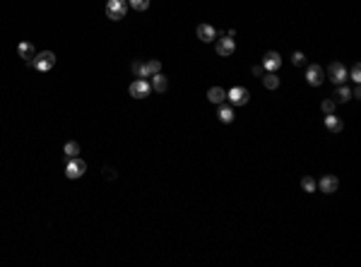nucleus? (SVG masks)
<instances>
[{
	"label": "nucleus",
	"mask_w": 361,
	"mask_h": 267,
	"mask_svg": "<svg viewBox=\"0 0 361 267\" xmlns=\"http://www.w3.org/2000/svg\"><path fill=\"white\" fill-rule=\"evenodd\" d=\"M32 65H34L39 73H48V70H53V68H56V53H53V51H41L39 56L32 60Z\"/></svg>",
	"instance_id": "f03ea898"
},
{
	"label": "nucleus",
	"mask_w": 361,
	"mask_h": 267,
	"mask_svg": "<svg viewBox=\"0 0 361 267\" xmlns=\"http://www.w3.org/2000/svg\"><path fill=\"white\" fill-rule=\"evenodd\" d=\"M63 154H65V159H75V156H80V145L73 140V142H68L65 147H63Z\"/></svg>",
	"instance_id": "6ab92c4d"
},
{
	"label": "nucleus",
	"mask_w": 361,
	"mask_h": 267,
	"mask_svg": "<svg viewBox=\"0 0 361 267\" xmlns=\"http://www.w3.org/2000/svg\"><path fill=\"white\" fill-rule=\"evenodd\" d=\"M325 77L332 82V84H344L347 82V68L342 65V63H330L327 65V73H325Z\"/></svg>",
	"instance_id": "39448f33"
},
{
	"label": "nucleus",
	"mask_w": 361,
	"mask_h": 267,
	"mask_svg": "<svg viewBox=\"0 0 361 267\" xmlns=\"http://www.w3.org/2000/svg\"><path fill=\"white\" fill-rule=\"evenodd\" d=\"M301 188H304V192H313L316 191V181L311 176H304L301 178Z\"/></svg>",
	"instance_id": "4be33fe9"
},
{
	"label": "nucleus",
	"mask_w": 361,
	"mask_h": 267,
	"mask_svg": "<svg viewBox=\"0 0 361 267\" xmlns=\"http://www.w3.org/2000/svg\"><path fill=\"white\" fill-rule=\"evenodd\" d=\"M87 173V164H84V159L80 156H75V159H68V166H65V176L70 178V181H77Z\"/></svg>",
	"instance_id": "20e7f679"
},
{
	"label": "nucleus",
	"mask_w": 361,
	"mask_h": 267,
	"mask_svg": "<svg viewBox=\"0 0 361 267\" xmlns=\"http://www.w3.org/2000/svg\"><path fill=\"white\" fill-rule=\"evenodd\" d=\"M150 84H152V89H154V92H166V89H169V79H166V77L161 75V73H157V75H152L150 77Z\"/></svg>",
	"instance_id": "2eb2a0df"
},
{
	"label": "nucleus",
	"mask_w": 361,
	"mask_h": 267,
	"mask_svg": "<svg viewBox=\"0 0 361 267\" xmlns=\"http://www.w3.org/2000/svg\"><path fill=\"white\" fill-rule=\"evenodd\" d=\"M219 120L222 123H231L234 120V106H219Z\"/></svg>",
	"instance_id": "aec40b11"
},
{
	"label": "nucleus",
	"mask_w": 361,
	"mask_h": 267,
	"mask_svg": "<svg viewBox=\"0 0 361 267\" xmlns=\"http://www.w3.org/2000/svg\"><path fill=\"white\" fill-rule=\"evenodd\" d=\"M128 92H130V96H135V99H147V96L152 94V84H150L147 77H137V79L128 87Z\"/></svg>",
	"instance_id": "f257e3e1"
},
{
	"label": "nucleus",
	"mask_w": 361,
	"mask_h": 267,
	"mask_svg": "<svg viewBox=\"0 0 361 267\" xmlns=\"http://www.w3.org/2000/svg\"><path fill=\"white\" fill-rule=\"evenodd\" d=\"M227 99H229L231 106H246L248 99H250V92H248L246 87H231V89L227 92Z\"/></svg>",
	"instance_id": "423d86ee"
},
{
	"label": "nucleus",
	"mask_w": 361,
	"mask_h": 267,
	"mask_svg": "<svg viewBox=\"0 0 361 267\" xmlns=\"http://www.w3.org/2000/svg\"><path fill=\"white\" fill-rule=\"evenodd\" d=\"M130 70H133L135 77H145V63H142V60H135V63L130 65Z\"/></svg>",
	"instance_id": "5701e85b"
},
{
	"label": "nucleus",
	"mask_w": 361,
	"mask_h": 267,
	"mask_svg": "<svg viewBox=\"0 0 361 267\" xmlns=\"http://www.w3.org/2000/svg\"><path fill=\"white\" fill-rule=\"evenodd\" d=\"M321 109H323V114H325V115L335 114V101H332V99H325V101L321 104Z\"/></svg>",
	"instance_id": "393cba45"
},
{
	"label": "nucleus",
	"mask_w": 361,
	"mask_h": 267,
	"mask_svg": "<svg viewBox=\"0 0 361 267\" xmlns=\"http://www.w3.org/2000/svg\"><path fill=\"white\" fill-rule=\"evenodd\" d=\"M352 99V89L347 84H337V92H335V104H347Z\"/></svg>",
	"instance_id": "dca6fc26"
},
{
	"label": "nucleus",
	"mask_w": 361,
	"mask_h": 267,
	"mask_svg": "<svg viewBox=\"0 0 361 267\" xmlns=\"http://www.w3.org/2000/svg\"><path fill=\"white\" fill-rule=\"evenodd\" d=\"M352 79L359 84L361 82V68H359V63H354V68H352Z\"/></svg>",
	"instance_id": "a878e982"
},
{
	"label": "nucleus",
	"mask_w": 361,
	"mask_h": 267,
	"mask_svg": "<svg viewBox=\"0 0 361 267\" xmlns=\"http://www.w3.org/2000/svg\"><path fill=\"white\" fill-rule=\"evenodd\" d=\"M157 73H161V63L157 60V58H152V60H145V77L150 79L152 75H157Z\"/></svg>",
	"instance_id": "f3484780"
},
{
	"label": "nucleus",
	"mask_w": 361,
	"mask_h": 267,
	"mask_svg": "<svg viewBox=\"0 0 361 267\" xmlns=\"http://www.w3.org/2000/svg\"><path fill=\"white\" fill-rule=\"evenodd\" d=\"M150 2L152 0H128V7H133L137 12H145V10H150Z\"/></svg>",
	"instance_id": "412c9836"
},
{
	"label": "nucleus",
	"mask_w": 361,
	"mask_h": 267,
	"mask_svg": "<svg viewBox=\"0 0 361 267\" xmlns=\"http://www.w3.org/2000/svg\"><path fill=\"white\" fill-rule=\"evenodd\" d=\"M318 188H321V192L332 195V192H337V188H340V178L335 173H325L321 181H318Z\"/></svg>",
	"instance_id": "1a4fd4ad"
},
{
	"label": "nucleus",
	"mask_w": 361,
	"mask_h": 267,
	"mask_svg": "<svg viewBox=\"0 0 361 267\" xmlns=\"http://www.w3.org/2000/svg\"><path fill=\"white\" fill-rule=\"evenodd\" d=\"M263 87L265 89H277L280 87V77L275 75V73H265L263 75Z\"/></svg>",
	"instance_id": "a211bd4d"
},
{
	"label": "nucleus",
	"mask_w": 361,
	"mask_h": 267,
	"mask_svg": "<svg viewBox=\"0 0 361 267\" xmlns=\"http://www.w3.org/2000/svg\"><path fill=\"white\" fill-rule=\"evenodd\" d=\"M104 176H106L109 181H114V178H116V171H114L111 166H106V169H104Z\"/></svg>",
	"instance_id": "cd10ccee"
},
{
	"label": "nucleus",
	"mask_w": 361,
	"mask_h": 267,
	"mask_svg": "<svg viewBox=\"0 0 361 267\" xmlns=\"http://www.w3.org/2000/svg\"><path fill=\"white\" fill-rule=\"evenodd\" d=\"M214 37H217V29H214L212 24H207V22L198 24V38H200L202 43H212Z\"/></svg>",
	"instance_id": "f8f14e48"
},
{
	"label": "nucleus",
	"mask_w": 361,
	"mask_h": 267,
	"mask_svg": "<svg viewBox=\"0 0 361 267\" xmlns=\"http://www.w3.org/2000/svg\"><path fill=\"white\" fill-rule=\"evenodd\" d=\"M250 73H253L255 77H263V75H265V70H263V65H260V63H258V65H253V68H250Z\"/></svg>",
	"instance_id": "bb28decb"
},
{
	"label": "nucleus",
	"mask_w": 361,
	"mask_h": 267,
	"mask_svg": "<svg viewBox=\"0 0 361 267\" xmlns=\"http://www.w3.org/2000/svg\"><path fill=\"white\" fill-rule=\"evenodd\" d=\"M17 56L32 65V60L37 58V48H34V43H32V41H22V43L17 46Z\"/></svg>",
	"instance_id": "9b49d317"
},
{
	"label": "nucleus",
	"mask_w": 361,
	"mask_h": 267,
	"mask_svg": "<svg viewBox=\"0 0 361 267\" xmlns=\"http://www.w3.org/2000/svg\"><path fill=\"white\" fill-rule=\"evenodd\" d=\"M125 15H128V0H109L106 2V17L109 19L118 22Z\"/></svg>",
	"instance_id": "7ed1b4c3"
},
{
	"label": "nucleus",
	"mask_w": 361,
	"mask_h": 267,
	"mask_svg": "<svg viewBox=\"0 0 361 267\" xmlns=\"http://www.w3.org/2000/svg\"><path fill=\"white\" fill-rule=\"evenodd\" d=\"M325 128H327L330 133H342V130H344V123H342L335 114H327L325 115Z\"/></svg>",
	"instance_id": "4468645a"
},
{
	"label": "nucleus",
	"mask_w": 361,
	"mask_h": 267,
	"mask_svg": "<svg viewBox=\"0 0 361 267\" xmlns=\"http://www.w3.org/2000/svg\"><path fill=\"white\" fill-rule=\"evenodd\" d=\"M352 99H361V89H359V87H354V89H352Z\"/></svg>",
	"instance_id": "c85d7f7f"
},
{
	"label": "nucleus",
	"mask_w": 361,
	"mask_h": 267,
	"mask_svg": "<svg viewBox=\"0 0 361 267\" xmlns=\"http://www.w3.org/2000/svg\"><path fill=\"white\" fill-rule=\"evenodd\" d=\"M263 70L265 73H275V70H280V65H282V58H280V53L277 51H267L265 56H263Z\"/></svg>",
	"instance_id": "0eeeda50"
},
{
	"label": "nucleus",
	"mask_w": 361,
	"mask_h": 267,
	"mask_svg": "<svg viewBox=\"0 0 361 267\" xmlns=\"http://www.w3.org/2000/svg\"><path fill=\"white\" fill-rule=\"evenodd\" d=\"M214 51L219 53V56H231L234 51H236V43H234V38L229 37H222V38H214Z\"/></svg>",
	"instance_id": "9d476101"
},
{
	"label": "nucleus",
	"mask_w": 361,
	"mask_h": 267,
	"mask_svg": "<svg viewBox=\"0 0 361 267\" xmlns=\"http://www.w3.org/2000/svg\"><path fill=\"white\" fill-rule=\"evenodd\" d=\"M207 101L214 104V106H222V104L227 101V92H224L222 87H209V89H207Z\"/></svg>",
	"instance_id": "ddd939ff"
},
{
	"label": "nucleus",
	"mask_w": 361,
	"mask_h": 267,
	"mask_svg": "<svg viewBox=\"0 0 361 267\" xmlns=\"http://www.w3.org/2000/svg\"><path fill=\"white\" fill-rule=\"evenodd\" d=\"M291 63H294V65H299V68H304V65H306V56H304L301 51H296V53L291 56Z\"/></svg>",
	"instance_id": "b1692460"
},
{
	"label": "nucleus",
	"mask_w": 361,
	"mask_h": 267,
	"mask_svg": "<svg viewBox=\"0 0 361 267\" xmlns=\"http://www.w3.org/2000/svg\"><path fill=\"white\" fill-rule=\"evenodd\" d=\"M306 82L311 87H321L323 82H325V70H323L321 65H308L306 68Z\"/></svg>",
	"instance_id": "6e6552de"
}]
</instances>
